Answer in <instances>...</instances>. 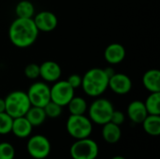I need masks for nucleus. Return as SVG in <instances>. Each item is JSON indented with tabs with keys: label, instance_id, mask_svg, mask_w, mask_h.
Returning a JSON list of instances; mask_svg holds the SVG:
<instances>
[{
	"label": "nucleus",
	"instance_id": "obj_19",
	"mask_svg": "<svg viewBox=\"0 0 160 159\" xmlns=\"http://www.w3.org/2000/svg\"><path fill=\"white\" fill-rule=\"evenodd\" d=\"M24 116L33 126V127L41 126L47 118L44 109L36 106H31Z\"/></svg>",
	"mask_w": 160,
	"mask_h": 159
},
{
	"label": "nucleus",
	"instance_id": "obj_3",
	"mask_svg": "<svg viewBox=\"0 0 160 159\" xmlns=\"http://www.w3.org/2000/svg\"><path fill=\"white\" fill-rule=\"evenodd\" d=\"M5 99V112L12 118L24 116L31 107L28 96L22 90L9 93Z\"/></svg>",
	"mask_w": 160,
	"mask_h": 159
},
{
	"label": "nucleus",
	"instance_id": "obj_21",
	"mask_svg": "<svg viewBox=\"0 0 160 159\" xmlns=\"http://www.w3.org/2000/svg\"><path fill=\"white\" fill-rule=\"evenodd\" d=\"M17 18H33L35 15V6L28 0L20 1L15 7Z\"/></svg>",
	"mask_w": 160,
	"mask_h": 159
},
{
	"label": "nucleus",
	"instance_id": "obj_1",
	"mask_svg": "<svg viewBox=\"0 0 160 159\" xmlns=\"http://www.w3.org/2000/svg\"><path fill=\"white\" fill-rule=\"evenodd\" d=\"M33 18H17L8 29L10 42L18 48H27L35 43L38 36Z\"/></svg>",
	"mask_w": 160,
	"mask_h": 159
},
{
	"label": "nucleus",
	"instance_id": "obj_2",
	"mask_svg": "<svg viewBox=\"0 0 160 159\" xmlns=\"http://www.w3.org/2000/svg\"><path fill=\"white\" fill-rule=\"evenodd\" d=\"M82 87L87 96L98 97L101 96L109 87V77L102 68H91L83 75L82 80Z\"/></svg>",
	"mask_w": 160,
	"mask_h": 159
},
{
	"label": "nucleus",
	"instance_id": "obj_24",
	"mask_svg": "<svg viewBox=\"0 0 160 159\" xmlns=\"http://www.w3.org/2000/svg\"><path fill=\"white\" fill-rule=\"evenodd\" d=\"M62 106L52 102V101H50L43 109H44V112L46 113V116L51 118V119H55V118H58L61 114H62Z\"/></svg>",
	"mask_w": 160,
	"mask_h": 159
},
{
	"label": "nucleus",
	"instance_id": "obj_5",
	"mask_svg": "<svg viewBox=\"0 0 160 159\" xmlns=\"http://www.w3.org/2000/svg\"><path fill=\"white\" fill-rule=\"evenodd\" d=\"M89 119L92 123L103 126L110 122L111 116L114 111L112 103L106 98L95 99L87 109Z\"/></svg>",
	"mask_w": 160,
	"mask_h": 159
},
{
	"label": "nucleus",
	"instance_id": "obj_16",
	"mask_svg": "<svg viewBox=\"0 0 160 159\" xmlns=\"http://www.w3.org/2000/svg\"><path fill=\"white\" fill-rule=\"evenodd\" d=\"M101 133L103 140L110 144L117 143L122 137V130L120 126H117L112 122H108L103 125Z\"/></svg>",
	"mask_w": 160,
	"mask_h": 159
},
{
	"label": "nucleus",
	"instance_id": "obj_17",
	"mask_svg": "<svg viewBox=\"0 0 160 159\" xmlns=\"http://www.w3.org/2000/svg\"><path fill=\"white\" fill-rule=\"evenodd\" d=\"M142 84L150 92H160V72L158 69H149L142 76Z\"/></svg>",
	"mask_w": 160,
	"mask_h": 159
},
{
	"label": "nucleus",
	"instance_id": "obj_18",
	"mask_svg": "<svg viewBox=\"0 0 160 159\" xmlns=\"http://www.w3.org/2000/svg\"><path fill=\"white\" fill-rule=\"evenodd\" d=\"M142 128L150 136L157 137L160 135V115L148 114L142 123Z\"/></svg>",
	"mask_w": 160,
	"mask_h": 159
},
{
	"label": "nucleus",
	"instance_id": "obj_12",
	"mask_svg": "<svg viewBox=\"0 0 160 159\" xmlns=\"http://www.w3.org/2000/svg\"><path fill=\"white\" fill-rule=\"evenodd\" d=\"M62 74L60 66L54 61H45L39 66V76L48 82H54L59 80Z\"/></svg>",
	"mask_w": 160,
	"mask_h": 159
},
{
	"label": "nucleus",
	"instance_id": "obj_23",
	"mask_svg": "<svg viewBox=\"0 0 160 159\" xmlns=\"http://www.w3.org/2000/svg\"><path fill=\"white\" fill-rule=\"evenodd\" d=\"M13 118L6 112H0V135H8L11 132Z\"/></svg>",
	"mask_w": 160,
	"mask_h": 159
},
{
	"label": "nucleus",
	"instance_id": "obj_31",
	"mask_svg": "<svg viewBox=\"0 0 160 159\" xmlns=\"http://www.w3.org/2000/svg\"><path fill=\"white\" fill-rule=\"evenodd\" d=\"M111 159H127V158H126V157H122V156H115V157H112Z\"/></svg>",
	"mask_w": 160,
	"mask_h": 159
},
{
	"label": "nucleus",
	"instance_id": "obj_7",
	"mask_svg": "<svg viewBox=\"0 0 160 159\" xmlns=\"http://www.w3.org/2000/svg\"><path fill=\"white\" fill-rule=\"evenodd\" d=\"M26 150L32 158L45 159L51 154L52 145L47 137L43 135H34L29 138Z\"/></svg>",
	"mask_w": 160,
	"mask_h": 159
},
{
	"label": "nucleus",
	"instance_id": "obj_22",
	"mask_svg": "<svg viewBox=\"0 0 160 159\" xmlns=\"http://www.w3.org/2000/svg\"><path fill=\"white\" fill-rule=\"evenodd\" d=\"M148 114L160 115V92L151 93L144 102Z\"/></svg>",
	"mask_w": 160,
	"mask_h": 159
},
{
	"label": "nucleus",
	"instance_id": "obj_6",
	"mask_svg": "<svg viewBox=\"0 0 160 159\" xmlns=\"http://www.w3.org/2000/svg\"><path fill=\"white\" fill-rule=\"evenodd\" d=\"M72 159H96L99 154V147L98 143L90 139L76 140L69 149Z\"/></svg>",
	"mask_w": 160,
	"mask_h": 159
},
{
	"label": "nucleus",
	"instance_id": "obj_13",
	"mask_svg": "<svg viewBox=\"0 0 160 159\" xmlns=\"http://www.w3.org/2000/svg\"><path fill=\"white\" fill-rule=\"evenodd\" d=\"M127 113L128 118L135 124H142L148 115L144 102L141 100H134L130 102L128 106Z\"/></svg>",
	"mask_w": 160,
	"mask_h": 159
},
{
	"label": "nucleus",
	"instance_id": "obj_4",
	"mask_svg": "<svg viewBox=\"0 0 160 159\" xmlns=\"http://www.w3.org/2000/svg\"><path fill=\"white\" fill-rule=\"evenodd\" d=\"M66 128L69 136L75 140H81L89 138L93 132V123L86 117L82 115H72L70 114L67 120Z\"/></svg>",
	"mask_w": 160,
	"mask_h": 159
},
{
	"label": "nucleus",
	"instance_id": "obj_14",
	"mask_svg": "<svg viewBox=\"0 0 160 159\" xmlns=\"http://www.w3.org/2000/svg\"><path fill=\"white\" fill-rule=\"evenodd\" d=\"M126 57V49L120 43L110 44L104 52L105 60L112 65H117L124 61Z\"/></svg>",
	"mask_w": 160,
	"mask_h": 159
},
{
	"label": "nucleus",
	"instance_id": "obj_27",
	"mask_svg": "<svg viewBox=\"0 0 160 159\" xmlns=\"http://www.w3.org/2000/svg\"><path fill=\"white\" fill-rule=\"evenodd\" d=\"M125 120H126L125 114L121 111L114 110L113 112H112V116H111L110 122H112V123H113V124H115L117 126H121V125L124 124Z\"/></svg>",
	"mask_w": 160,
	"mask_h": 159
},
{
	"label": "nucleus",
	"instance_id": "obj_30",
	"mask_svg": "<svg viewBox=\"0 0 160 159\" xmlns=\"http://www.w3.org/2000/svg\"><path fill=\"white\" fill-rule=\"evenodd\" d=\"M5 112V99L0 97V112Z\"/></svg>",
	"mask_w": 160,
	"mask_h": 159
},
{
	"label": "nucleus",
	"instance_id": "obj_9",
	"mask_svg": "<svg viewBox=\"0 0 160 159\" xmlns=\"http://www.w3.org/2000/svg\"><path fill=\"white\" fill-rule=\"evenodd\" d=\"M51 87V101L64 107L74 97V88L67 81H56Z\"/></svg>",
	"mask_w": 160,
	"mask_h": 159
},
{
	"label": "nucleus",
	"instance_id": "obj_28",
	"mask_svg": "<svg viewBox=\"0 0 160 159\" xmlns=\"http://www.w3.org/2000/svg\"><path fill=\"white\" fill-rule=\"evenodd\" d=\"M82 77H81L79 74H71V75L68 78L67 82H68L74 89H76V88L82 86Z\"/></svg>",
	"mask_w": 160,
	"mask_h": 159
},
{
	"label": "nucleus",
	"instance_id": "obj_29",
	"mask_svg": "<svg viewBox=\"0 0 160 159\" xmlns=\"http://www.w3.org/2000/svg\"><path fill=\"white\" fill-rule=\"evenodd\" d=\"M104 71L106 72V74L108 75L109 78L112 77V76L115 73V71L112 69V67H106V68H104Z\"/></svg>",
	"mask_w": 160,
	"mask_h": 159
},
{
	"label": "nucleus",
	"instance_id": "obj_10",
	"mask_svg": "<svg viewBox=\"0 0 160 159\" xmlns=\"http://www.w3.org/2000/svg\"><path fill=\"white\" fill-rule=\"evenodd\" d=\"M109 87L117 95H126L132 89V81L128 75L115 72L109 78Z\"/></svg>",
	"mask_w": 160,
	"mask_h": 159
},
{
	"label": "nucleus",
	"instance_id": "obj_8",
	"mask_svg": "<svg viewBox=\"0 0 160 159\" xmlns=\"http://www.w3.org/2000/svg\"><path fill=\"white\" fill-rule=\"evenodd\" d=\"M26 94L31 106L44 108L51 101V87L43 82H34Z\"/></svg>",
	"mask_w": 160,
	"mask_h": 159
},
{
	"label": "nucleus",
	"instance_id": "obj_26",
	"mask_svg": "<svg viewBox=\"0 0 160 159\" xmlns=\"http://www.w3.org/2000/svg\"><path fill=\"white\" fill-rule=\"evenodd\" d=\"M24 74L28 79H38L39 77V66L35 63L27 65L24 68Z\"/></svg>",
	"mask_w": 160,
	"mask_h": 159
},
{
	"label": "nucleus",
	"instance_id": "obj_15",
	"mask_svg": "<svg viewBox=\"0 0 160 159\" xmlns=\"http://www.w3.org/2000/svg\"><path fill=\"white\" fill-rule=\"evenodd\" d=\"M33 130V126L29 123V121L25 118V116L13 118L11 133L17 138L25 139L28 138Z\"/></svg>",
	"mask_w": 160,
	"mask_h": 159
},
{
	"label": "nucleus",
	"instance_id": "obj_11",
	"mask_svg": "<svg viewBox=\"0 0 160 159\" xmlns=\"http://www.w3.org/2000/svg\"><path fill=\"white\" fill-rule=\"evenodd\" d=\"M33 20L38 31L41 32H52L58 24V20L55 14L47 10L38 13L34 16Z\"/></svg>",
	"mask_w": 160,
	"mask_h": 159
},
{
	"label": "nucleus",
	"instance_id": "obj_25",
	"mask_svg": "<svg viewBox=\"0 0 160 159\" xmlns=\"http://www.w3.org/2000/svg\"><path fill=\"white\" fill-rule=\"evenodd\" d=\"M15 149L9 142H0V159H14Z\"/></svg>",
	"mask_w": 160,
	"mask_h": 159
},
{
	"label": "nucleus",
	"instance_id": "obj_20",
	"mask_svg": "<svg viewBox=\"0 0 160 159\" xmlns=\"http://www.w3.org/2000/svg\"><path fill=\"white\" fill-rule=\"evenodd\" d=\"M70 114L72 115H82L87 112L88 105L86 100L82 97H73L72 99L67 105Z\"/></svg>",
	"mask_w": 160,
	"mask_h": 159
}]
</instances>
